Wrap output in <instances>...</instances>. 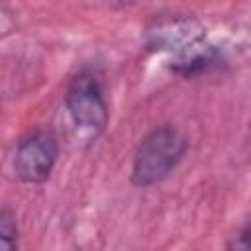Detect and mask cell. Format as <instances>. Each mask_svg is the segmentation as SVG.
Segmentation results:
<instances>
[{
  "instance_id": "cell-7",
  "label": "cell",
  "mask_w": 251,
  "mask_h": 251,
  "mask_svg": "<svg viewBox=\"0 0 251 251\" xmlns=\"http://www.w3.org/2000/svg\"><path fill=\"white\" fill-rule=\"evenodd\" d=\"M229 247H231V249H251V218H249V222L243 226V229L239 231L237 239H233V241L229 243Z\"/></svg>"
},
{
  "instance_id": "cell-4",
  "label": "cell",
  "mask_w": 251,
  "mask_h": 251,
  "mask_svg": "<svg viewBox=\"0 0 251 251\" xmlns=\"http://www.w3.org/2000/svg\"><path fill=\"white\" fill-rule=\"evenodd\" d=\"M202 41V25L186 16H163L147 29V45L151 49H178L184 53Z\"/></svg>"
},
{
  "instance_id": "cell-5",
  "label": "cell",
  "mask_w": 251,
  "mask_h": 251,
  "mask_svg": "<svg viewBox=\"0 0 251 251\" xmlns=\"http://www.w3.org/2000/svg\"><path fill=\"white\" fill-rule=\"evenodd\" d=\"M216 61H218V51L212 45L198 43L192 49L180 53L178 61L175 63V71L190 76V75H196V73L210 69L212 65H216Z\"/></svg>"
},
{
  "instance_id": "cell-6",
  "label": "cell",
  "mask_w": 251,
  "mask_h": 251,
  "mask_svg": "<svg viewBox=\"0 0 251 251\" xmlns=\"http://www.w3.org/2000/svg\"><path fill=\"white\" fill-rule=\"evenodd\" d=\"M18 247V226L12 210L2 208L0 212V249L14 251Z\"/></svg>"
},
{
  "instance_id": "cell-1",
  "label": "cell",
  "mask_w": 251,
  "mask_h": 251,
  "mask_svg": "<svg viewBox=\"0 0 251 251\" xmlns=\"http://www.w3.org/2000/svg\"><path fill=\"white\" fill-rule=\"evenodd\" d=\"M186 151V139L175 126H159L151 129L139 143L133 167H131V182L135 186L147 188L163 178H167L173 169L178 165Z\"/></svg>"
},
{
  "instance_id": "cell-3",
  "label": "cell",
  "mask_w": 251,
  "mask_h": 251,
  "mask_svg": "<svg viewBox=\"0 0 251 251\" xmlns=\"http://www.w3.org/2000/svg\"><path fill=\"white\" fill-rule=\"evenodd\" d=\"M59 155L57 137L49 131H33L25 135L14 157V171L20 180L27 184H39L51 175Z\"/></svg>"
},
{
  "instance_id": "cell-8",
  "label": "cell",
  "mask_w": 251,
  "mask_h": 251,
  "mask_svg": "<svg viewBox=\"0 0 251 251\" xmlns=\"http://www.w3.org/2000/svg\"><path fill=\"white\" fill-rule=\"evenodd\" d=\"M122 2H131V0H122Z\"/></svg>"
},
{
  "instance_id": "cell-2",
  "label": "cell",
  "mask_w": 251,
  "mask_h": 251,
  "mask_svg": "<svg viewBox=\"0 0 251 251\" xmlns=\"http://www.w3.org/2000/svg\"><path fill=\"white\" fill-rule=\"evenodd\" d=\"M65 108L73 124L88 137L100 135L108 124V106L102 86L92 73H80L73 78L65 94Z\"/></svg>"
}]
</instances>
